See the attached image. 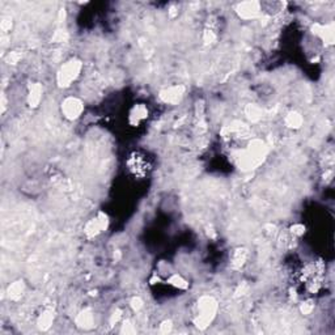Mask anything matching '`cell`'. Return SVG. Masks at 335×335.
Masks as SVG:
<instances>
[{
  "mask_svg": "<svg viewBox=\"0 0 335 335\" xmlns=\"http://www.w3.org/2000/svg\"><path fill=\"white\" fill-rule=\"evenodd\" d=\"M235 14L237 15L240 20L244 21H254L258 20L262 16V7L261 2L257 0H246V2H240L235 6Z\"/></svg>",
  "mask_w": 335,
  "mask_h": 335,
  "instance_id": "6",
  "label": "cell"
},
{
  "mask_svg": "<svg viewBox=\"0 0 335 335\" xmlns=\"http://www.w3.org/2000/svg\"><path fill=\"white\" fill-rule=\"evenodd\" d=\"M186 94V86L182 84H174V85L166 86L159 92V100L165 105L176 106L182 102Z\"/></svg>",
  "mask_w": 335,
  "mask_h": 335,
  "instance_id": "7",
  "label": "cell"
},
{
  "mask_svg": "<svg viewBox=\"0 0 335 335\" xmlns=\"http://www.w3.org/2000/svg\"><path fill=\"white\" fill-rule=\"evenodd\" d=\"M202 40L203 42H204V45H213V43H216V41H217V33H216L212 28L207 27L206 29L203 30Z\"/></svg>",
  "mask_w": 335,
  "mask_h": 335,
  "instance_id": "20",
  "label": "cell"
},
{
  "mask_svg": "<svg viewBox=\"0 0 335 335\" xmlns=\"http://www.w3.org/2000/svg\"><path fill=\"white\" fill-rule=\"evenodd\" d=\"M21 59V54L19 51H11L7 55V62L10 64H17Z\"/></svg>",
  "mask_w": 335,
  "mask_h": 335,
  "instance_id": "29",
  "label": "cell"
},
{
  "mask_svg": "<svg viewBox=\"0 0 335 335\" xmlns=\"http://www.w3.org/2000/svg\"><path fill=\"white\" fill-rule=\"evenodd\" d=\"M306 232V228L304 224H301V222H295L293 226H291V228H289V233L293 236V237H301V236L305 235Z\"/></svg>",
  "mask_w": 335,
  "mask_h": 335,
  "instance_id": "22",
  "label": "cell"
},
{
  "mask_svg": "<svg viewBox=\"0 0 335 335\" xmlns=\"http://www.w3.org/2000/svg\"><path fill=\"white\" fill-rule=\"evenodd\" d=\"M130 306H131L134 312L138 313L144 308V301H143L140 296H134V297H131V300H130Z\"/></svg>",
  "mask_w": 335,
  "mask_h": 335,
  "instance_id": "23",
  "label": "cell"
},
{
  "mask_svg": "<svg viewBox=\"0 0 335 335\" xmlns=\"http://www.w3.org/2000/svg\"><path fill=\"white\" fill-rule=\"evenodd\" d=\"M75 323L77 327L83 328V330H90L94 327V312L90 308H85L83 310H80L77 313L76 318H75Z\"/></svg>",
  "mask_w": 335,
  "mask_h": 335,
  "instance_id": "12",
  "label": "cell"
},
{
  "mask_svg": "<svg viewBox=\"0 0 335 335\" xmlns=\"http://www.w3.org/2000/svg\"><path fill=\"white\" fill-rule=\"evenodd\" d=\"M219 312V301L212 295H202L195 301L193 323L199 330H206L212 325Z\"/></svg>",
  "mask_w": 335,
  "mask_h": 335,
  "instance_id": "2",
  "label": "cell"
},
{
  "mask_svg": "<svg viewBox=\"0 0 335 335\" xmlns=\"http://www.w3.org/2000/svg\"><path fill=\"white\" fill-rule=\"evenodd\" d=\"M109 226L110 219L107 213L103 212V211H98L92 219H89L85 222V226L83 228V233L85 236V239H94V237H98L101 233L106 232Z\"/></svg>",
  "mask_w": 335,
  "mask_h": 335,
  "instance_id": "5",
  "label": "cell"
},
{
  "mask_svg": "<svg viewBox=\"0 0 335 335\" xmlns=\"http://www.w3.org/2000/svg\"><path fill=\"white\" fill-rule=\"evenodd\" d=\"M310 32L314 37H317L321 42L327 46H332L335 41V25L332 21L330 23H314L310 27Z\"/></svg>",
  "mask_w": 335,
  "mask_h": 335,
  "instance_id": "8",
  "label": "cell"
},
{
  "mask_svg": "<svg viewBox=\"0 0 335 335\" xmlns=\"http://www.w3.org/2000/svg\"><path fill=\"white\" fill-rule=\"evenodd\" d=\"M150 117V110L146 103H135L129 111L127 116V122L130 126L139 127L142 123L146 122Z\"/></svg>",
  "mask_w": 335,
  "mask_h": 335,
  "instance_id": "9",
  "label": "cell"
},
{
  "mask_svg": "<svg viewBox=\"0 0 335 335\" xmlns=\"http://www.w3.org/2000/svg\"><path fill=\"white\" fill-rule=\"evenodd\" d=\"M12 25H14V23H12V19H11V17H3V19H2L0 28L3 30V33H8V32H11Z\"/></svg>",
  "mask_w": 335,
  "mask_h": 335,
  "instance_id": "26",
  "label": "cell"
},
{
  "mask_svg": "<svg viewBox=\"0 0 335 335\" xmlns=\"http://www.w3.org/2000/svg\"><path fill=\"white\" fill-rule=\"evenodd\" d=\"M25 291H27L25 282L23 279H17L8 285L6 293H7L8 300H11V301H20L25 295Z\"/></svg>",
  "mask_w": 335,
  "mask_h": 335,
  "instance_id": "13",
  "label": "cell"
},
{
  "mask_svg": "<svg viewBox=\"0 0 335 335\" xmlns=\"http://www.w3.org/2000/svg\"><path fill=\"white\" fill-rule=\"evenodd\" d=\"M120 332H122V334H135L136 327L133 325V322L130 321V319H123Z\"/></svg>",
  "mask_w": 335,
  "mask_h": 335,
  "instance_id": "24",
  "label": "cell"
},
{
  "mask_svg": "<svg viewBox=\"0 0 335 335\" xmlns=\"http://www.w3.org/2000/svg\"><path fill=\"white\" fill-rule=\"evenodd\" d=\"M84 110H85L84 101L77 96H66L60 101V113L64 120L70 121V122L81 118Z\"/></svg>",
  "mask_w": 335,
  "mask_h": 335,
  "instance_id": "4",
  "label": "cell"
},
{
  "mask_svg": "<svg viewBox=\"0 0 335 335\" xmlns=\"http://www.w3.org/2000/svg\"><path fill=\"white\" fill-rule=\"evenodd\" d=\"M248 258H249V250L244 248V246H239V248H235L231 253V257H229V266L231 269L235 270V271H239L246 265L248 262Z\"/></svg>",
  "mask_w": 335,
  "mask_h": 335,
  "instance_id": "10",
  "label": "cell"
},
{
  "mask_svg": "<svg viewBox=\"0 0 335 335\" xmlns=\"http://www.w3.org/2000/svg\"><path fill=\"white\" fill-rule=\"evenodd\" d=\"M284 125L291 130H299L304 125V117L299 111H289L284 117Z\"/></svg>",
  "mask_w": 335,
  "mask_h": 335,
  "instance_id": "17",
  "label": "cell"
},
{
  "mask_svg": "<svg viewBox=\"0 0 335 335\" xmlns=\"http://www.w3.org/2000/svg\"><path fill=\"white\" fill-rule=\"evenodd\" d=\"M269 153V147L265 140L253 138L246 143V146L241 150H237L233 155L237 168L244 172L257 169L263 163Z\"/></svg>",
  "mask_w": 335,
  "mask_h": 335,
  "instance_id": "1",
  "label": "cell"
},
{
  "mask_svg": "<svg viewBox=\"0 0 335 335\" xmlns=\"http://www.w3.org/2000/svg\"><path fill=\"white\" fill-rule=\"evenodd\" d=\"M121 321H122V310H121V309H116V310L113 312V314L110 315V319H109L110 326L118 325Z\"/></svg>",
  "mask_w": 335,
  "mask_h": 335,
  "instance_id": "25",
  "label": "cell"
},
{
  "mask_svg": "<svg viewBox=\"0 0 335 335\" xmlns=\"http://www.w3.org/2000/svg\"><path fill=\"white\" fill-rule=\"evenodd\" d=\"M245 116L252 122H259V121L262 120L263 111L257 103H248L245 107Z\"/></svg>",
  "mask_w": 335,
  "mask_h": 335,
  "instance_id": "19",
  "label": "cell"
},
{
  "mask_svg": "<svg viewBox=\"0 0 335 335\" xmlns=\"http://www.w3.org/2000/svg\"><path fill=\"white\" fill-rule=\"evenodd\" d=\"M166 284H169L170 287H173V288L176 289H179V291H186V289H189L190 287V283L189 280L185 278L183 275H181L179 272H176V271H172L169 274V276L166 278Z\"/></svg>",
  "mask_w": 335,
  "mask_h": 335,
  "instance_id": "15",
  "label": "cell"
},
{
  "mask_svg": "<svg viewBox=\"0 0 335 335\" xmlns=\"http://www.w3.org/2000/svg\"><path fill=\"white\" fill-rule=\"evenodd\" d=\"M248 131H249L248 125H245L241 121H235L222 129V135L226 138H239V136H244L245 134H248Z\"/></svg>",
  "mask_w": 335,
  "mask_h": 335,
  "instance_id": "14",
  "label": "cell"
},
{
  "mask_svg": "<svg viewBox=\"0 0 335 335\" xmlns=\"http://www.w3.org/2000/svg\"><path fill=\"white\" fill-rule=\"evenodd\" d=\"M43 98V85L41 83H30L28 86L27 102L28 106L32 109L40 106L41 101Z\"/></svg>",
  "mask_w": 335,
  "mask_h": 335,
  "instance_id": "11",
  "label": "cell"
},
{
  "mask_svg": "<svg viewBox=\"0 0 335 335\" xmlns=\"http://www.w3.org/2000/svg\"><path fill=\"white\" fill-rule=\"evenodd\" d=\"M314 308L315 304L313 300H305V301H302L301 304H300V312H301L304 315L312 314Z\"/></svg>",
  "mask_w": 335,
  "mask_h": 335,
  "instance_id": "21",
  "label": "cell"
},
{
  "mask_svg": "<svg viewBox=\"0 0 335 335\" xmlns=\"http://www.w3.org/2000/svg\"><path fill=\"white\" fill-rule=\"evenodd\" d=\"M287 4L284 2H261L262 7V14H267L270 16L279 15L282 11H284Z\"/></svg>",
  "mask_w": 335,
  "mask_h": 335,
  "instance_id": "18",
  "label": "cell"
},
{
  "mask_svg": "<svg viewBox=\"0 0 335 335\" xmlns=\"http://www.w3.org/2000/svg\"><path fill=\"white\" fill-rule=\"evenodd\" d=\"M54 319H55V314L51 309H45L37 318V326L42 331H47L49 328L53 326Z\"/></svg>",
  "mask_w": 335,
  "mask_h": 335,
  "instance_id": "16",
  "label": "cell"
},
{
  "mask_svg": "<svg viewBox=\"0 0 335 335\" xmlns=\"http://www.w3.org/2000/svg\"><path fill=\"white\" fill-rule=\"evenodd\" d=\"M83 68V60L79 59V58L73 57L67 59L59 67V70L57 71V75H55L57 85L59 86L60 89H67V88L72 86L79 80V77L81 76Z\"/></svg>",
  "mask_w": 335,
  "mask_h": 335,
  "instance_id": "3",
  "label": "cell"
},
{
  "mask_svg": "<svg viewBox=\"0 0 335 335\" xmlns=\"http://www.w3.org/2000/svg\"><path fill=\"white\" fill-rule=\"evenodd\" d=\"M249 289H250V287L248 283H241V284H239V287L236 288L235 293L237 297H240V296H245L246 293L249 292Z\"/></svg>",
  "mask_w": 335,
  "mask_h": 335,
  "instance_id": "28",
  "label": "cell"
},
{
  "mask_svg": "<svg viewBox=\"0 0 335 335\" xmlns=\"http://www.w3.org/2000/svg\"><path fill=\"white\" fill-rule=\"evenodd\" d=\"M172 328H173V322L170 321V319H165V321H163L160 323L159 331L161 332V334H168V332L172 331Z\"/></svg>",
  "mask_w": 335,
  "mask_h": 335,
  "instance_id": "27",
  "label": "cell"
}]
</instances>
